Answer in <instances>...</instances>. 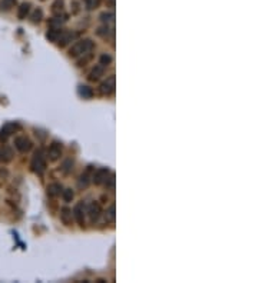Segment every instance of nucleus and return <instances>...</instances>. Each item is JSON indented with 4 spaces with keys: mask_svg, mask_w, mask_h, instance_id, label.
Returning a JSON list of instances; mask_svg holds the SVG:
<instances>
[{
    "mask_svg": "<svg viewBox=\"0 0 258 283\" xmlns=\"http://www.w3.org/2000/svg\"><path fill=\"white\" fill-rule=\"evenodd\" d=\"M93 49V42L91 39H83V40H79L76 42L71 49H69V56L71 57H77V56H82L85 53H89V51Z\"/></svg>",
    "mask_w": 258,
    "mask_h": 283,
    "instance_id": "f257e3e1",
    "label": "nucleus"
},
{
    "mask_svg": "<svg viewBox=\"0 0 258 283\" xmlns=\"http://www.w3.org/2000/svg\"><path fill=\"white\" fill-rule=\"evenodd\" d=\"M30 167H32V172H35L36 175H43L45 173V170H46V157H45L42 149L35 152Z\"/></svg>",
    "mask_w": 258,
    "mask_h": 283,
    "instance_id": "f03ea898",
    "label": "nucleus"
},
{
    "mask_svg": "<svg viewBox=\"0 0 258 283\" xmlns=\"http://www.w3.org/2000/svg\"><path fill=\"white\" fill-rule=\"evenodd\" d=\"M19 130V125L18 123H6L3 128L0 129V142H7V139L15 133V132H18Z\"/></svg>",
    "mask_w": 258,
    "mask_h": 283,
    "instance_id": "7ed1b4c3",
    "label": "nucleus"
},
{
    "mask_svg": "<svg viewBox=\"0 0 258 283\" xmlns=\"http://www.w3.org/2000/svg\"><path fill=\"white\" fill-rule=\"evenodd\" d=\"M15 148L20 152V153H26L30 150L32 148V142L26 137V136H18L15 139Z\"/></svg>",
    "mask_w": 258,
    "mask_h": 283,
    "instance_id": "20e7f679",
    "label": "nucleus"
},
{
    "mask_svg": "<svg viewBox=\"0 0 258 283\" xmlns=\"http://www.w3.org/2000/svg\"><path fill=\"white\" fill-rule=\"evenodd\" d=\"M88 213H89V217H91V222L95 223L99 220L101 215H102V207L98 202H92L89 207H88Z\"/></svg>",
    "mask_w": 258,
    "mask_h": 283,
    "instance_id": "39448f33",
    "label": "nucleus"
},
{
    "mask_svg": "<svg viewBox=\"0 0 258 283\" xmlns=\"http://www.w3.org/2000/svg\"><path fill=\"white\" fill-rule=\"evenodd\" d=\"M76 36L77 34L76 33H74V32H69V30H62L56 42H57V45H59L60 48H65V46H66L69 42H72Z\"/></svg>",
    "mask_w": 258,
    "mask_h": 283,
    "instance_id": "423d86ee",
    "label": "nucleus"
},
{
    "mask_svg": "<svg viewBox=\"0 0 258 283\" xmlns=\"http://www.w3.org/2000/svg\"><path fill=\"white\" fill-rule=\"evenodd\" d=\"M72 215H74V217L76 219L77 223H79L80 226H83V225H85V203H83V202H79V203L74 207Z\"/></svg>",
    "mask_w": 258,
    "mask_h": 283,
    "instance_id": "0eeeda50",
    "label": "nucleus"
},
{
    "mask_svg": "<svg viewBox=\"0 0 258 283\" xmlns=\"http://www.w3.org/2000/svg\"><path fill=\"white\" fill-rule=\"evenodd\" d=\"M48 156H49V160H52V162L57 160V159L62 156V143H59V142H53L51 146H49Z\"/></svg>",
    "mask_w": 258,
    "mask_h": 283,
    "instance_id": "6e6552de",
    "label": "nucleus"
},
{
    "mask_svg": "<svg viewBox=\"0 0 258 283\" xmlns=\"http://www.w3.org/2000/svg\"><path fill=\"white\" fill-rule=\"evenodd\" d=\"M109 178V169L108 167H101V169H98L95 173H93V183L95 184H102L106 182V179Z\"/></svg>",
    "mask_w": 258,
    "mask_h": 283,
    "instance_id": "1a4fd4ad",
    "label": "nucleus"
},
{
    "mask_svg": "<svg viewBox=\"0 0 258 283\" xmlns=\"http://www.w3.org/2000/svg\"><path fill=\"white\" fill-rule=\"evenodd\" d=\"M113 90H115V77L111 76L101 84V93L103 96H109L113 93Z\"/></svg>",
    "mask_w": 258,
    "mask_h": 283,
    "instance_id": "9d476101",
    "label": "nucleus"
},
{
    "mask_svg": "<svg viewBox=\"0 0 258 283\" xmlns=\"http://www.w3.org/2000/svg\"><path fill=\"white\" fill-rule=\"evenodd\" d=\"M103 73H105V66L103 65H95V67L91 70L88 79L91 82H96V80H99V77L103 76Z\"/></svg>",
    "mask_w": 258,
    "mask_h": 283,
    "instance_id": "9b49d317",
    "label": "nucleus"
},
{
    "mask_svg": "<svg viewBox=\"0 0 258 283\" xmlns=\"http://www.w3.org/2000/svg\"><path fill=\"white\" fill-rule=\"evenodd\" d=\"M60 220H62L63 225L71 226V225H72V209L63 207L62 212H60Z\"/></svg>",
    "mask_w": 258,
    "mask_h": 283,
    "instance_id": "f8f14e48",
    "label": "nucleus"
},
{
    "mask_svg": "<svg viewBox=\"0 0 258 283\" xmlns=\"http://www.w3.org/2000/svg\"><path fill=\"white\" fill-rule=\"evenodd\" d=\"M62 190H63V187H62L60 183H52L48 186V195L51 198H57L62 193Z\"/></svg>",
    "mask_w": 258,
    "mask_h": 283,
    "instance_id": "ddd939ff",
    "label": "nucleus"
},
{
    "mask_svg": "<svg viewBox=\"0 0 258 283\" xmlns=\"http://www.w3.org/2000/svg\"><path fill=\"white\" fill-rule=\"evenodd\" d=\"M79 96L83 98V99H91L93 96V90L89 87V86H80L79 90H77Z\"/></svg>",
    "mask_w": 258,
    "mask_h": 283,
    "instance_id": "4468645a",
    "label": "nucleus"
},
{
    "mask_svg": "<svg viewBox=\"0 0 258 283\" xmlns=\"http://www.w3.org/2000/svg\"><path fill=\"white\" fill-rule=\"evenodd\" d=\"M72 169H74V160L72 159H66L60 166V170H62L63 175H69L72 172Z\"/></svg>",
    "mask_w": 258,
    "mask_h": 283,
    "instance_id": "2eb2a0df",
    "label": "nucleus"
},
{
    "mask_svg": "<svg viewBox=\"0 0 258 283\" xmlns=\"http://www.w3.org/2000/svg\"><path fill=\"white\" fill-rule=\"evenodd\" d=\"M63 7H65L63 0H56V1L52 4V12H53L56 16H60V13H63Z\"/></svg>",
    "mask_w": 258,
    "mask_h": 283,
    "instance_id": "dca6fc26",
    "label": "nucleus"
},
{
    "mask_svg": "<svg viewBox=\"0 0 258 283\" xmlns=\"http://www.w3.org/2000/svg\"><path fill=\"white\" fill-rule=\"evenodd\" d=\"M29 12H30V3H23V4H20V7H19V10H18L19 19H26V16L29 15Z\"/></svg>",
    "mask_w": 258,
    "mask_h": 283,
    "instance_id": "f3484780",
    "label": "nucleus"
},
{
    "mask_svg": "<svg viewBox=\"0 0 258 283\" xmlns=\"http://www.w3.org/2000/svg\"><path fill=\"white\" fill-rule=\"evenodd\" d=\"M98 36H101V37H103V39H108L109 37V34H112L113 33V30L109 27L108 25H105V26H102V27H99L98 29Z\"/></svg>",
    "mask_w": 258,
    "mask_h": 283,
    "instance_id": "a211bd4d",
    "label": "nucleus"
},
{
    "mask_svg": "<svg viewBox=\"0 0 258 283\" xmlns=\"http://www.w3.org/2000/svg\"><path fill=\"white\" fill-rule=\"evenodd\" d=\"M115 220V206H111L106 212H105V222L106 223H112Z\"/></svg>",
    "mask_w": 258,
    "mask_h": 283,
    "instance_id": "6ab92c4d",
    "label": "nucleus"
},
{
    "mask_svg": "<svg viewBox=\"0 0 258 283\" xmlns=\"http://www.w3.org/2000/svg\"><path fill=\"white\" fill-rule=\"evenodd\" d=\"M1 154H3V162H10V160L13 159V152H12V149L7 148V146H4V148L1 149Z\"/></svg>",
    "mask_w": 258,
    "mask_h": 283,
    "instance_id": "aec40b11",
    "label": "nucleus"
},
{
    "mask_svg": "<svg viewBox=\"0 0 258 283\" xmlns=\"http://www.w3.org/2000/svg\"><path fill=\"white\" fill-rule=\"evenodd\" d=\"M62 198H63V200L65 202H71L72 199H74V190L72 189H63L62 190Z\"/></svg>",
    "mask_w": 258,
    "mask_h": 283,
    "instance_id": "412c9836",
    "label": "nucleus"
},
{
    "mask_svg": "<svg viewBox=\"0 0 258 283\" xmlns=\"http://www.w3.org/2000/svg\"><path fill=\"white\" fill-rule=\"evenodd\" d=\"M60 32L62 30H56V29H51L49 32H48V34H46V37L51 40V42H56L57 40V37H59V34H60Z\"/></svg>",
    "mask_w": 258,
    "mask_h": 283,
    "instance_id": "4be33fe9",
    "label": "nucleus"
},
{
    "mask_svg": "<svg viewBox=\"0 0 258 283\" xmlns=\"http://www.w3.org/2000/svg\"><path fill=\"white\" fill-rule=\"evenodd\" d=\"M89 186V175L88 173H83L79 179V187L80 189H86Z\"/></svg>",
    "mask_w": 258,
    "mask_h": 283,
    "instance_id": "5701e85b",
    "label": "nucleus"
},
{
    "mask_svg": "<svg viewBox=\"0 0 258 283\" xmlns=\"http://www.w3.org/2000/svg\"><path fill=\"white\" fill-rule=\"evenodd\" d=\"M43 17V12L40 10V9H36L33 13H32V22L33 23H37V22H40V19Z\"/></svg>",
    "mask_w": 258,
    "mask_h": 283,
    "instance_id": "b1692460",
    "label": "nucleus"
},
{
    "mask_svg": "<svg viewBox=\"0 0 258 283\" xmlns=\"http://www.w3.org/2000/svg\"><path fill=\"white\" fill-rule=\"evenodd\" d=\"M82 56H85V57H80L79 60H77V66H85L91 59H92V54H91V51L89 53H85V54H82Z\"/></svg>",
    "mask_w": 258,
    "mask_h": 283,
    "instance_id": "393cba45",
    "label": "nucleus"
},
{
    "mask_svg": "<svg viewBox=\"0 0 258 283\" xmlns=\"http://www.w3.org/2000/svg\"><path fill=\"white\" fill-rule=\"evenodd\" d=\"M105 186L108 187V189H113V186H115V176L113 175H109V178L106 179V182H105Z\"/></svg>",
    "mask_w": 258,
    "mask_h": 283,
    "instance_id": "a878e982",
    "label": "nucleus"
},
{
    "mask_svg": "<svg viewBox=\"0 0 258 283\" xmlns=\"http://www.w3.org/2000/svg\"><path fill=\"white\" fill-rule=\"evenodd\" d=\"M85 4H86V7H88L89 10H92V9L98 7L99 0H85Z\"/></svg>",
    "mask_w": 258,
    "mask_h": 283,
    "instance_id": "bb28decb",
    "label": "nucleus"
},
{
    "mask_svg": "<svg viewBox=\"0 0 258 283\" xmlns=\"http://www.w3.org/2000/svg\"><path fill=\"white\" fill-rule=\"evenodd\" d=\"M101 19H102V22L105 25L109 23V22H113V13H103L102 16H101Z\"/></svg>",
    "mask_w": 258,
    "mask_h": 283,
    "instance_id": "cd10ccee",
    "label": "nucleus"
},
{
    "mask_svg": "<svg viewBox=\"0 0 258 283\" xmlns=\"http://www.w3.org/2000/svg\"><path fill=\"white\" fill-rule=\"evenodd\" d=\"M13 4L15 3H12L9 0H3V1H0V10H9Z\"/></svg>",
    "mask_w": 258,
    "mask_h": 283,
    "instance_id": "c85d7f7f",
    "label": "nucleus"
},
{
    "mask_svg": "<svg viewBox=\"0 0 258 283\" xmlns=\"http://www.w3.org/2000/svg\"><path fill=\"white\" fill-rule=\"evenodd\" d=\"M111 62H112V57H111L109 54H102V56H101V65H103V66H108Z\"/></svg>",
    "mask_w": 258,
    "mask_h": 283,
    "instance_id": "c756f323",
    "label": "nucleus"
},
{
    "mask_svg": "<svg viewBox=\"0 0 258 283\" xmlns=\"http://www.w3.org/2000/svg\"><path fill=\"white\" fill-rule=\"evenodd\" d=\"M0 162H3V154H1V149H0Z\"/></svg>",
    "mask_w": 258,
    "mask_h": 283,
    "instance_id": "7c9ffc66",
    "label": "nucleus"
}]
</instances>
